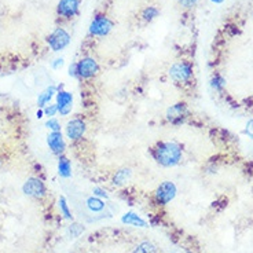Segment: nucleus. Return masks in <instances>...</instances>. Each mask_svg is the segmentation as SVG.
I'll return each instance as SVG.
<instances>
[{
  "mask_svg": "<svg viewBox=\"0 0 253 253\" xmlns=\"http://www.w3.org/2000/svg\"><path fill=\"white\" fill-rule=\"evenodd\" d=\"M121 221H123L124 224L134 226V227H147V223H146V220H143L139 215L134 214V212H128V214L123 215Z\"/></svg>",
  "mask_w": 253,
  "mask_h": 253,
  "instance_id": "obj_13",
  "label": "nucleus"
},
{
  "mask_svg": "<svg viewBox=\"0 0 253 253\" xmlns=\"http://www.w3.org/2000/svg\"><path fill=\"white\" fill-rule=\"evenodd\" d=\"M92 193H94V195L99 197V198H109V194L106 193V190H104V188L101 187H94Z\"/></svg>",
  "mask_w": 253,
  "mask_h": 253,
  "instance_id": "obj_25",
  "label": "nucleus"
},
{
  "mask_svg": "<svg viewBox=\"0 0 253 253\" xmlns=\"http://www.w3.org/2000/svg\"><path fill=\"white\" fill-rule=\"evenodd\" d=\"M69 43H71V36L64 28H57L48 36V44L51 47L52 51H62Z\"/></svg>",
  "mask_w": 253,
  "mask_h": 253,
  "instance_id": "obj_4",
  "label": "nucleus"
},
{
  "mask_svg": "<svg viewBox=\"0 0 253 253\" xmlns=\"http://www.w3.org/2000/svg\"><path fill=\"white\" fill-rule=\"evenodd\" d=\"M22 190L26 195L29 197H33V198H41L46 195V186L44 183L40 181L39 178H31L28 179L24 186H22Z\"/></svg>",
  "mask_w": 253,
  "mask_h": 253,
  "instance_id": "obj_8",
  "label": "nucleus"
},
{
  "mask_svg": "<svg viewBox=\"0 0 253 253\" xmlns=\"http://www.w3.org/2000/svg\"><path fill=\"white\" fill-rule=\"evenodd\" d=\"M83 231H84V227H83L81 224H78V223H73V224H71V227L68 230L71 238H77V237H80V235L83 234Z\"/></svg>",
  "mask_w": 253,
  "mask_h": 253,
  "instance_id": "obj_22",
  "label": "nucleus"
},
{
  "mask_svg": "<svg viewBox=\"0 0 253 253\" xmlns=\"http://www.w3.org/2000/svg\"><path fill=\"white\" fill-rule=\"evenodd\" d=\"M58 174L62 178H71L72 176V164L69 158L59 157L58 161Z\"/></svg>",
  "mask_w": 253,
  "mask_h": 253,
  "instance_id": "obj_17",
  "label": "nucleus"
},
{
  "mask_svg": "<svg viewBox=\"0 0 253 253\" xmlns=\"http://www.w3.org/2000/svg\"><path fill=\"white\" fill-rule=\"evenodd\" d=\"M132 176V171L130 168H121L117 171L113 176V184L114 186H123L128 182Z\"/></svg>",
  "mask_w": 253,
  "mask_h": 253,
  "instance_id": "obj_14",
  "label": "nucleus"
},
{
  "mask_svg": "<svg viewBox=\"0 0 253 253\" xmlns=\"http://www.w3.org/2000/svg\"><path fill=\"white\" fill-rule=\"evenodd\" d=\"M247 134L249 137L253 138V118L252 120H249L247 124Z\"/></svg>",
  "mask_w": 253,
  "mask_h": 253,
  "instance_id": "obj_28",
  "label": "nucleus"
},
{
  "mask_svg": "<svg viewBox=\"0 0 253 253\" xmlns=\"http://www.w3.org/2000/svg\"><path fill=\"white\" fill-rule=\"evenodd\" d=\"M59 209H61V214L64 215V217L68 220H72V214L71 209L68 207V202H66L65 197H61L59 198Z\"/></svg>",
  "mask_w": 253,
  "mask_h": 253,
  "instance_id": "obj_21",
  "label": "nucleus"
},
{
  "mask_svg": "<svg viewBox=\"0 0 253 253\" xmlns=\"http://www.w3.org/2000/svg\"><path fill=\"white\" fill-rule=\"evenodd\" d=\"M62 65H64V59L62 58H57L54 62H52V68H54V69H58L59 66H62Z\"/></svg>",
  "mask_w": 253,
  "mask_h": 253,
  "instance_id": "obj_29",
  "label": "nucleus"
},
{
  "mask_svg": "<svg viewBox=\"0 0 253 253\" xmlns=\"http://www.w3.org/2000/svg\"><path fill=\"white\" fill-rule=\"evenodd\" d=\"M55 92H57V88H55L54 85H51V87L46 88V90L41 92V94H39V98H37V105H39L40 108H46L47 104L51 101Z\"/></svg>",
  "mask_w": 253,
  "mask_h": 253,
  "instance_id": "obj_16",
  "label": "nucleus"
},
{
  "mask_svg": "<svg viewBox=\"0 0 253 253\" xmlns=\"http://www.w3.org/2000/svg\"><path fill=\"white\" fill-rule=\"evenodd\" d=\"M111 29H113V22L106 15H97L90 24V33L98 37L109 35Z\"/></svg>",
  "mask_w": 253,
  "mask_h": 253,
  "instance_id": "obj_3",
  "label": "nucleus"
},
{
  "mask_svg": "<svg viewBox=\"0 0 253 253\" xmlns=\"http://www.w3.org/2000/svg\"><path fill=\"white\" fill-rule=\"evenodd\" d=\"M57 106L61 116H68L73 108V95L68 91L57 92Z\"/></svg>",
  "mask_w": 253,
  "mask_h": 253,
  "instance_id": "obj_10",
  "label": "nucleus"
},
{
  "mask_svg": "<svg viewBox=\"0 0 253 253\" xmlns=\"http://www.w3.org/2000/svg\"><path fill=\"white\" fill-rule=\"evenodd\" d=\"M197 1H198V0H179V3H181L183 7H186V8H190V7L195 6Z\"/></svg>",
  "mask_w": 253,
  "mask_h": 253,
  "instance_id": "obj_26",
  "label": "nucleus"
},
{
  "mask_svg": "<svg viewBox=\"0 0 253 253\" xmlns=\"http://www.w3.org/2000/svg\"><path fill=\"white\" fill-rule=\"evenodd\" d=\"M158 8L157 7H153V6H149L146 7L145 10H143L142 13V17L145 21H153L156 17H158Z\"/></svg>",
  "mask_w": 253,
  "mask_h": 253,
  "instance_id": "obj_20",
  "label": "nucleus"
},
{
  "mask_svg": "<svg viewBox=\"0 0 253 253\" xmlns=\"http://www.w3.org/2000/svg\"><path fill=\"white\" fill-rule=\"evenodd\" d=\"M211 87L215 91H223V88L226 87V80H224V77H221L220 74H216L211 80Z\"/></svg>",
  "mask_w": 253,
  "mask_h": 253,
  "instance_id": "obj_19",
  "label": "nucleus"
},
{
  "mask_svg": "<svg viewBox=\"0 0 253 253\" xmlns=\"http://www.w3.org/2000/svg\"><path fill=\"white\" fill-rule=\"evenodd\" d=\"M169 76L176 83H186L193 76V69L187 62H178L171 66Z\"/></svg>",
  "mask_w": 253,
  "mask_h": 253,
  "instance_id": "obj_5",
  "label": "nucleus"
},
{
  "mask_svg": "<svg viewBox=\"0 0 253 253\" xmlns=\"http://www.w3.org/2000/svg\"><path fill=\"white\" fill-rule=\"evenodd\" d=\"M132 253H157V248L154 244H151L149 241H145L142 244H139Z\"/></svg>",
  "mask_w": 253,
  "mask_h": 253,
  "instance_id": "obj_18",
  "label": "nucleus"
},
{
  "mask_svg": "<svg viewBox=\"0 0 253 253\" xmlns=\"http://www.w3.org/2000/svg\"><path fill=\"white\" fill-rule=\"evenodd\" d=\"M176 193H178V190H176L175 183L165 181V182H162L156 190L157 202L161 204V205H167L168 202H171L175 198Z\"/></svg>",
  "mask_w": 253,
  "mask_h": 253,
  "instance_id": "obj_6",
  "label": "nucleus"
},
{
  "mask_svg": "<svg viewBox=\"0 0 253 253\" xmlns=\"http://www.w3.org/2000/svg\"><path fill=\"white\" fill-rule=\"evenodd\" d=\"M85 204H87V208H88L91 212H95V214H98V212H102V211L105 209V207H106V204H105L104 200H102V198H99V197H97V195H92V197H90V198H87Z\"/></svg>",
  "mask_w": 253,
  "mask_h": 253,
  "instance_id": "obj_15",
  "label": "nucleus"
},
{
  "mask_svg": "<svg viewBox=\"0 0 253 253\" xmlns=\"http://www.w3.org/2000/svg\"><path fill=\"white\" fill-rule=\"evenodd\" d=\"M69 76L72 77H77V62L76 64H72L69 66Z\"/></svg>",
  "mask_w": 253,
  "mask_h": 253,
  "instance_id": "obj_27",
  "label": "nucleus"
},
{
  "mask_svg": "<svg viewBox=\"0 0 253 253\" xmlns=\"http://www.w3.org/2000/svg\"><path fill=\"white\" fill-rule=\"evenodd\" d=\"M85 131H87V125H85L84 120H81V118H73L66 124L65 127L66 137L71 141H80L84 137Z\"/></svg>",
  "mask_w": 253,
  "mask_h": 253,
  "instance_id": "obj_7",
  "label": "nucleus"
},
{
  "mask_svg": "<svg viewBox=\"0 0 253 253\" xmlns=\"http://www.w3.org/2000/svg\"><path fill=\"white\" fill-rule=\"evenodd\" d=\"M187 114H188V110H187V106H186V104L179 102V104L172 105L171 108L167 109L165 117H167V120H168L169 123L179 124V123H182L183 120L187 117Z\"/></svg>",
  "mask_w": 253,
  "mask_h": 253,
  "instance_id": "obj_9",
  "label": "nucleus"
},
{
  "mask_svg": "<svg viewBox=\"0 0 253 253\" xmlns=\"http://www.w3.org/2000/svg\"><path fill=\"white\" fill-rule=\"evenodd\" d=\"M99 73V65L97 59L92 57H84L77 62V77L80 78H92Z\"/></svg>",
  "mask_w": 253,
  "mask_h": 253,
  "instance_id": "obj_2",
  "label": "nucleus"
},
{
  "mask_svg": "<svg viewBox=\"0 0 253 253\" xmlns=\"http://www.w3.org/2000/svg\"><path fill=\"white\" fill-rule=\"evenodd\" d=\"M46 127L48 130H51L52 132H61V124L55 118H50L46 123Z\"/></svg>",
  "mask_w": 253,
  "mask_h": 253,
  "instance_id": "obj_23",
  "label": "nucleus"
},
{
  "mask_svg": "<svg viewBox=\"0 0 253 253\" xmlns=\"http://www.w3.org/2000/svg\"><path fill=\"white\" fill-rule=\"evenodd\" d=\"M156 161L162 167H175L182 160V146L175 142H161L153 150Z\"/></svg>",
  "mask_w": 253,
  "mask_h": 253,
  "instance_id": "obj_1",
  "label": "nucleus"
},
{
  "mask_svg": "<svg viewBox=\"0 0 253 253\" xmlns=\"http://www.w3.org/2000/svg\"><path fill=\"white\" fill-rule=\"evenodd\" d=\"M58 113V106L57 105H50V106H46L44 108V114L48 117H54Z\"/></svg>",
  "mask_w": 253,
  "mask_h": 253,
  "instance_id": "obj_24",
  "label": "nucleus"
},
{
  "mask_svg": "<svg viewBox=\"0 0 253 253\" xmlns=\"http://www.w3.org/2000/svg\"><path fill=\"white\" fill-rule=\"evenodd\" d=\"M211 1H214V3H221V1H224V0H211Z\"/></svg>",
  "mask_w": 253,
  "mask_h": 253,
  "instance_id": "obj_30",
  "label": "nucleus"
},
{
  "mask_svg": "<svg viewBox=\"0 0 253 253\" xmlns=\"http://www.w3.org/2000/svg\"><path fill=\"white\" fill-rule=\"evenodd\" d=\"M47 143H48V146H50L52 153L57 154V156H61L65 151V139H64L61 132H51L47 137Z\"/></svg>",
  "mask_w": 253,
  "mask_h": 253,
  "instance_id": "obj_11",
  "label": "nucleus"
},
{
  "mask_svg": "<svg viewBox=\"0 0 253 253\" xmlns=\"http://www.w3.org/2000/svg\"><path fill=\"white\" fill-rule=\"evenodd\" d=\"M78 0H59L58 14L65 18H72L78 13Z\"/></svg>",
  "mask_w": 253,
  "mask_h": 253,
  "instance_id": "obj_12",
  "label": "nucleus"
}]
</instances>
